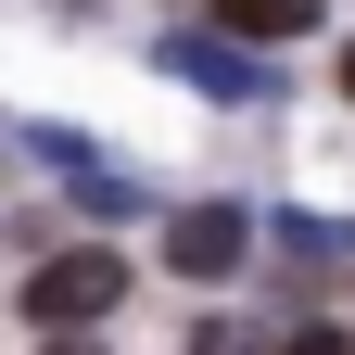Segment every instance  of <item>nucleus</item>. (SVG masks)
Wrapping results in <instances>:
<instances>
[{
  "label": "nucleus",
  "mask_w": 355,
  "mask_h": 355,
  "mask_svg": "<svg viewBox=\"0 0 355 355\" xmlns=\"http://www.w3.org/2000/svg\"><path fill=\"white\" fill-rule=\"evenodd\" d=\"M343 102H355V51H343Z\"/></svg>",
  "instance_id": "1a4fd4ad"
},
{
  "label": "nucleus",
  "mask_w": 355,
  "mask_h": 355,
  "mask_svg": "<svg viewBox=\"0 0 355 355\" xmlns=\"http://www.w3.org/2000/svg\"><path fill=\"white\" fill-rule=\"evenodd\" d=\"M203 355H266V343H254V330H229V318H216V330H203Z\"/></svg>",
  "instance_id": "0eeeda50"
},
{
  "label": "nucleus",
  "mask_w": 355,
  "mask_h": 355,
  "mask_svg": "<svg viewBox=\"0 0 355 355\" xmlns=\"http://www.w3.org/2000/svg\"><path fill=\"white\" fill-rule=\"evenodd\" d=\"M51 355H89V343H51Z\"/></svg>",
  "instance_id": "9d476101"
},
{
  "label": "nucleus",
  "mask_w": 355,
  "mask_h": 355,
  "mask_svg": "<svg viewBox=\"0 0 355 355\" xmlns=\"http://www.w3.org/2000/svg\"><path fill=\"white\" fill-rule=\"evenodd\" d=\"M114 304H127V254H51V266H26V318L51 343H89Z\"/></svg>",
  "instance_id": "f257e3e1"
},
{
  "label": "nucleus",
  "mask_w": 355,
  "mask_h": 355,
  "mask_svg": "<svg viewBox=\"0 0 355 355\" xmlns=\"http://www.w3.org/2000/svg\"><path fill=\"white\" fill-rule=\"evenodd\" d=\"M165 64L191 89H229V102H266V64L241 51V38H165Z\"/></svg>",
  "instance_id": "20e7f679"
},
{
  "label": "nucleus",
  "mask_w": 355,
  "mask_h": 355,
  "mask_svg": "<svg viewBox=\"0 0 355 355\" xmlns=\"http://www.w3.org/2000/svg\"><path fill=\"white\" fill-rule=\"evenodd\" d=\"M216 13H229V38H304L330 0H216Z\"/></svg>",
  "instance_id": "39448f33"
},
{
  "label": "nucleus",
  "mask_w": 355,
  "mask_h": 355,
  "mask_svg": "<svg viewBox=\"0 0 355 355\" xmlns=\"http://www.w3.org/2000/svg\"><path fill=\"white\" fill-rule=\"evenodd\" d=\"M241 254H254V216H241V203H191V216L165 229V266H178V279H229Z\"/></svg>",
  "instance_id": "f03ea898"
},
{
  "label": "nucleus",
  "mask_w": 355,
  "mask_h": 355,
  "mask_svg": "<svg viewBox=\"0 0 355 355\" xmlns=\"http://www.w3.org/2000/svg\"><path fill=\"white\" fill-rule=\"evenodd\" d=\"M292 355H355V343H343V330H304V343H292Z\"/></svg>",
  "instance_id": "6e6552de"
},
{
  "label": "nucleus",
  "mask_w": 355,
  "mask_h": 355,
  "mask_svg": "<svg viewBox=\"0 0 355 355\" xmlns=\"http://www.w3.org/2000/svg\"><path fill=\"white\" fill-rule=\"evenodd\" d=\"M26 153H38V165H64L89 216H140V178H127V165H102V153L76 140V127H26Z\"/></svg>",
  "instance_id": "7ed1b4c3"
},
{
  "label": "nucleus",
  "mask_w": 355,
  "mask_h": 355,
  "mask_svg": "<svg viewBox=\"0 0 355 355\" xmlns=\"http://www.w3.org/2000/svg\"><path fill=\"white\" fill-rule=\"evenodd\" d=\"M279 254H292V266H343L355 229H343V216H279Z\"/></svg>",
  "instance_id": "423d86ee"
}]
</instances>
